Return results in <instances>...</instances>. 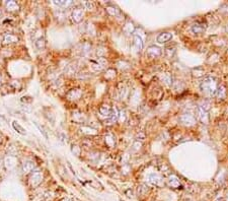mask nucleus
Masks as SVG:
<instances>
[{
	"instance_id": "1",
	"label": "nucleus",
	"mask_w": 228,
	"mask_h": 201,
	"mask_svg": "<svg viewBox=\"0 0 228 201\" xmlns=\"http://www.w3.org/2000/svg\"><path fill=\"white\" fill-rule=\"evenodd\" d=\"M83 15H84V8H83V6L78 5L72 10V13H71V18H72V20L74 22L78 23L82 20Z\"/></svg>"
},
{
	"instance_id": "2",
	"label": "nucleus",
	"mask_w": 228,
	"mask_h": 201,
	"mask_svg": "<svg viewBox=\"0 0 228 201\" xmlns=\"http://www.w3.org/2000/svg\"><path fill=\"white\" fill-rule=\"evenodd\" d=\"M42 181H43V175H42V173L39 171L33 173L32 176H30V185L33 187H37L38 185H40V184L42 183Z\"/></svg>"
},
{
	"instance_id": "3",
	"label": "nucleus",
	"mask_w": 228,
	"mask_h": 201,
	"mask_svg": "<svg viewBox=\"0 0 228 201\" xmlns=\"http://www.w3.org/2000/svg\"><path fill=\"white\" fill-rule=\"evenodd\" d=\"M106 60L104 57L98 58L96 61H91V68L94 71H101V69L106 65Z\"/></svg>"
},
{
	"instance_id": "4",
	"label": "nucleus",
	"mask_w": 228,
	"mask_h": 201,
	"mask_svg": "<svg viewBox=\"0 0 228 201\" xmlns=\"http://www.w3.org/2000/svg\"><path fill=\"white\" fill-rule=\"evenodd\" d=\"M81 96H82V91H80L79 89H73L68 91L67 94H66V98L69 101H77L81 98Z\"/></svg>"
},
{
	"instance_id": "5",
	"label": "nucleus",
	"mask_w": 228,
	"mask_h": 201,
	"mask_svg": "<svg viewBox=\"0 0 228 201\" xmlns=\"http://www.w3.org/2000/svg\"><path fill=\"white\" fill-rule=\"evenodd\" d=\"M161 55V50L160 48L156 46H150L146 51V56H148L149 58H156L158 56Z\"/></svg>"
},
{
	"instance_id": "6",
	"label": "nucleus",
	"mask_w": 228,
	"mask_h": 201,
	"mask_svg": "<svg viewBox=\"0 0 228 201\" xmlns=\"http://www.w3.org/2000/svg\"><path fill=\"white\" fill-rule=\"evenodd\" d=\"M98 112H99V114H101L103 117H108V118H110L111 117V112H113V110L111 109V107L109 105H101V107H99V109H98Z\"/></svg>"
},
{
	"instance_id": "7",
	"label": "nucleus",
	"mask_w": 228,
	"mask_h": 201,
	"mask_svg": "<svg viewBox=\"0 0 228 201\" xmlns=\"http://www.w3.org/2000/svg\"><path fill=\"white\" fill-rule=\"evenodd\" d=\"M172 39V35L170 34V33H161V34L158 35L157 37V42L158 43H166V42H169L170 40Z\"/></svg>"
},
{
	"instance_id": "8",
	"label": "nucleus",
	"mask_w": 228,
	"mask_h": 201,
	"mask_svg": "<svg viewBox=\"0 0 228 201\" xmlns=\"http://www.w3.org/2000/svg\"><path fill=\"white\" fill-rule=\"evenodd\" d=\"M18 37L13 34H6L3 37V44H13L18 42Z\"/></svg>"
},
{
	"instance_id": "9",
	"label": "nucleus",
	"mask_w": 228,
	"mask_h": 201,
	"mask_svg": "<svg viewBox=\"0 0 228 201\" xmlns=\"http://www.w3.org/2000/svg\"><path fill=\"white\" fill-rule=\"evenodd\" d=\"M35 168V163L33 162V160H27L23 162L22 164V170L25 173H30V172H33V170H34Z\"/></svg>"
},
{
	"instance_id": "10",
	"label": "nucleus",
	"mask_w": 228,
	"mask_h": 201,
	"mask_svg": "<svg viewBox=\"0 0 228 201\" xmlns=\"http://www.w3.org/2000/svg\"><path fill=\"white\" fill-rule=\"evenodd\" d=\"M12 127L18 134H20V135H27V131H25V129L21 126L20 123H17L16 121H13L12 122Z\"/></svg>"
},
{
	"instance_id": "11",
	"label": "nucleus",
	"mask_w": 228,
	"mask_h": 201,
	"mask_svg": "<svg viewBox=\"0 0 228 201\" xmlns=\"http://www.w3.org/2000/svg\"><path fill=\"white\" fill-rule=\"evenodd\" d=\"M5 6L8 11H17L20 9V5L16 1H7L5 3Z\"/></svg>"
},
{
	"instance_id": "12",
	"label": "nucleus",
	"mask_w": 228,
	"mask_h": 201,
	"mask_svg": "<svg viewBox=\"0 0 228 201\" xmlns=\"http://www.w3.org/2000/svg\"><path fill=\"white\" fill-rule=\"evenodd\" d=\"M55 5H57L58 7H63V8H67L71 6L73 4L72 1H66V0H55L53 2Z\"/></svg>"
},
{
	"instance_id": "13",
	"label": "nucleus",
	"mask_w": 228,
	"mask_h": 201,
	"mask_svg": "<svg viewBox=\"0 0 228 201\" xmlns=\"http://www.w3.org/2000/svg\"><path fill=\"white\" fill-rule=\"evenodd\" d=\"M35 45L39 50H44L45 47H46V41H45L44 37H39L37 40L35 41Z\"/></svg>"
},
{
	"instance_id": "14",
	"label": "nucleus",
	"mask_w": 228,
	"mask_h": 201,
	"mask_svg": "<svg viewBox=\"0 0 228 201\" xmlns=\"http://www.w3.org/2000/svg\"><path fill=\"white\" fill-rule=\"evenodd\" d=\"M80 131H81V133L87 134V135H94V134H96V130L88 126H82L80 128Z\"/></svg>"
},
{
	"instance_id": "15",
	"label": "nucleus",
	"mask_w": 228,
	"mask_h": 201,
	"mask_svg": "<svg viewBox=\"0 0 228 201\" xmlns=\"http://www.w3.org/2000/svg\"><path fill=\"white\" fill-rule=\"evenodd\" d=\"M104 140H106V145H109L110 147H113V146H115L116 138L113 135H111V134H108V135H106V137H104Z\"/></svg>"
},
{
	"instance_id": "16",
	"label": "nucleus",
	"mask_w": 228,
	"mask_h": 201,
	"mask_svg": "<svg viewBox=\"0 0 228 201\" xmlns=\"http://www.w3.org/2000/svg\"><path fill=\"white\" fill-rule=\"evenodd\" d=\"M90 49H91V45L87 43V42H84L83 44H81L80 52H81V54H83V55H85V54H87L90 51Z\"/></svg>"
},
{
	"instance_id": "17",
	"label": "nucleus",
	"mask_w": 228,
	"mask_h": 201,
	"mask_svg": "<svg viewBox=\"0 0 228 201\" xmlns=\"http://www.w3.org/2000/svg\"><path fill=\"white\" fill-rule=\"evenodd\" d=\"M134 44L138 50H141V49L143 48V42H142V39L139 36L134 37Z\"/></svg>"
},
{
	"instance_id": "18",
	"label": "nucleus",
	"mask_w": 228,
	"mask_h": 201,
	"mask_svg": "<svg viewBox=\"0 0 228 201\" xmlns=\"http://www.w3.org/2000/svg\"><path fill=\"white\" fill-rule=\"evenodd\" d=\"M65 71H66L67 74H69V75L75 74V73L77 72V67H76V65L70 64V65L67 66V68L65 69Z\"/></svg>"
},
{
	"instance_id": "19",
	"label": "nucleus",
	"mask_w": 228,
	"mask_h": 201,
	"mask_svg": "<svg viewBox=\"0 0 228 201\" xmlns=\"http://www.w3.org/2000/svg\"><path fill=\"white\" fill-rule=\"evenodd\" d=\"M34 124L35 125V127H37V128L39 129V131L41 132V134H42V135L44 136V137H45V138H46V139H48V138H49V137H48V134H47V132L45 131L44 127H43V126H41V125H40L39 123H38V122H35V121L34 122Z\"/></svg>"
},
{
	"instance_id": "20",
	"label": "nucleus",
	"mask_w": 228,
	"mask_h": 201,
	"mask_svg": "<svg viewBox=\"0 0 228 201\" xmlns=\"http://www.w3.org/2000/svg\"><path fill=\"white\" fill-rule=\"evenodd\" d=\"M106 11H108L111 15H119V9L117 7H115V6H106Z\"/></svg>"
},
{
	"instance_id": "21",
	"label": "nucleus",
	"mask_w": 228,
	"mask_h": 201,
	"mask_svg": "<svg viewBox=\"0 0 228 201\" xmlns=\"http://www.w3.org/2000/svg\"><path fill=\"white\" fill-rule=\"evenodd\" d=\"M118 117H119V113H118L117 109H114L113 112H111V117H110V120H111V122H115V121H117Z\"/></svg>"
},
{
	"instance_id": "22",
	"label": "nucleus",
	"mask_w": 228,
	"mask_h": 201,
	"mask_svg": "<svg viewBox=\"0 0 228 201\" xmlns=\"http://www.w3.org/2000/svg\"><path fill=\"white\" fill-rule=\"evenodd\" d=\"M71 150H72V152L74 153L76 157H78V155H80V150L81 149H80V147H78L77 145H74V144H73L72 147H71Z\"/></svg>"
},
{
	"instance_id": "23",
	"label": "nucleus",
	"mask_w": 228,
	"mask_h": 201,
	"mask_svg": "<svg viewBox=\"0 0 228 201\" xmlns=\"http://www.w3.org/2000/svg\"><path fill=\"white\" fill-rule=\"evenodd\" d=\"M159 180H160V179H159L157 176H154V175H153V176H151V183L153 184V185L158 186L159 185V184H158Z\"/></svg>"
},
{
	"instance_id": "24",
	"label": "nucleus",
	"mask_w": 228,
	"mask_h": 201,
	"mask_svg": "<svg viewBox=\"0 0 228 201\" xmlns=\"http://www.w3.org/2000/svg\"><path fill=\"white\" fill-rule=\"evenodd\" d=\"M20 101L22 102V103H32L33 99L30 98V97H22Z\"/></svg>"
},
{
	"instance_id": "25",
	"label": "nucleus",
	"mask_w": 228,
	"mask_h": 201,
	"mask_svg": "<svg viewBox=\"0 0 228 201\" xmlns=\"http://www.w3.org/2000/svg\"><path fill=\"white\" fill-rule=\"evenodd\" d=\"M84 5L86 6V8H87V9H89V10H92V9L94 8V4L92 3V2H89V1L85 2Z\"/></svg>"
},
{
	"instance_id": "26",
	"label": "nucleus",
	"mask_w": 228,
	"mask_h": 201,
	"mask_svg": "<svg viewBox=\"0 0 228 201\" xmlns=\"http://www.w3.org/2000/svg\"><path fill=\"white\" fill-rule=\"evenodd\" d=\"M103 50H104V48H101V47H99V48H97L96 55H97V56H99V58L103 57V55H104V51H103Z\"/></svg>"
},
{
	"instance_id": "27",
	"label": "nucleus",
	"mask_w": 228,
	"mask_h": 201,
	"mask_svg": "<svg viewBox=\"0 0 228 201\" xmlns=\"http://www.w3.org/2000/svg\"><path fill=\"white\" fill-rule=\"evenodd\" d=\"M1 143H2V138L0 137V144H1Z\"/></svg>"
},
{
	"instance_id": "28",
	"label": "nucleus",
	"mask_w": 228,
	"mask_h": 201,
	"mask_svg": "<svg viewBox=\"0 0 228 201\" xmlns=\"http://www.w3.org/2000/svg\"><path fill=\"white\" fill-rule=\"evenodd\" d=\"M62 201H71V200H69V199H64V200H62Z\"/></svg>"
},
{
	"instance_id": "29",
	"label": "nucleus",
	"mask_w": 228,
	"mask_h": 201,
	"mask_svg": "<svg viewBox=\"0 0 228 201\" xmlns=\"http://www.w3.org/2000/svg\"><path fill=\"white\" fill-rule=\"evenodd\" d=\"M119 201H126V200H123V199H119Z\"/></svg>"
},
{
	"instance_id": "30",
	"label": "nucleus",
	"mask_w": 228,
	"mask_h": 201,
	"mask_svg": "<svg viewBox=\"0 0 228 201\" xmlns=\"http://www.w3.org/2000/svg\"><path fill=\"white\" fill-rule=\"evenodd\" d=\"M2 15V12H1V9H0V15Z\"/></svg>"
}]
</instances>
